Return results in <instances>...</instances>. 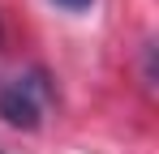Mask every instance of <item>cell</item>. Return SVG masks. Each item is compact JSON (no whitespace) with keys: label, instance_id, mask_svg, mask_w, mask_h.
I'll return each mask as SVG.
<instances>
[{"label":"cell","instance_id":"6da1fadb","mask_svg":"<svg viewBox=\"0 0 159 154\" xmlns=\"http://www.w3.org/2000/svg\"><path fill=\"white\" fill-rule=\"evenodd\" d=\"M48 99H52V86L43 73L9 77V81H0V120L13 128H39Z\"/></svg>","mask_w":159,"mask_h":154},{"label":"cell","instance_id":"7a4b0ae2","mask_svg":"<svg viewBox=\"0 0 159 154\" xmlns=\"http://www.w3.org/2000/svg\"><path fill=\"white\" fill-rule=\"evenodd\" d=\"M56 4H60V9H69V13H82V9H90L95 0H56Z\"/></svg>","mask_w":159,"mask_h":154}]
</instances>
